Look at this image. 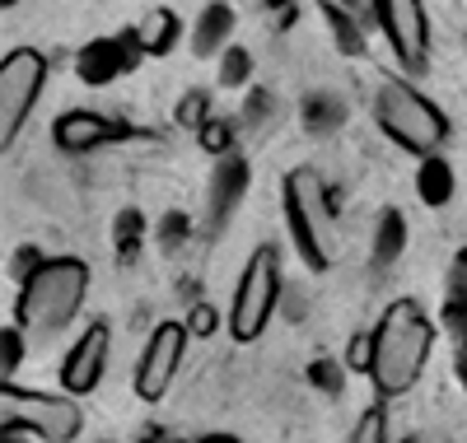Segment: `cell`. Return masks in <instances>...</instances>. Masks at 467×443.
Returning <instances> with one entry per match:
<instances>
[{
	"instance_id": "6da1fadb",
	"label": "cell",
	"mask_w": 467,
	"mask_h": 443,
	"mask_svg": "<svg viewBox=\"0 0 467 443\" xmlns=\"http://www.w3.org/2000/svg\"><path fill=\"white\" fill-rule=\"evenodd\" d=\"M431 350H435L431 317L416 308V299H393L374 327V365H369L374 387L383 397L411 392L425 365H431Z\"/></svg>"
},
{
	"instance_id": "7a4b0ae2",
	"label": "cell",
	"mask_w": 467,
	"mask_h": 443,
	"mask_svg": "<svg viewBox=\"0 0 467 443\" xmlns=\"http://www.w3.org/2000/svg\"><path fill=\"white\" fill-rule=\"evenodd\" d=\"M89 294V266L80 257H47L28 280H19V327L33 336H61Z\"/></svg>"
},
{
	"instance_id": "3957f363",
	"label": "cell",
	"mask_w": 467,
	"mask_h": 443,
	"mask_svg": "<svg viewBox=\"0 0 467 443\" xmlns=\"http://www.w3.org/2000/svg\"><path fill=\"white\" fill-rule=\"evenodd\" d=\"M285 220H290L299 257L314 271H327L332 257H337V215H332V191L314 169H290V178H285Z\"/></svg>"
},
{
	"instance_id": "277c9868",
	"label": "cell",
	"mask_w": 467,
	"mask_h": 443,
	"mask_svg": "<svg viewBox=\"0 0 467 443\" xmlns=\"http://www.w3.org/2000/svg\"><path fill=\"white\" fill-rule=\"evenodd\" d=\"M374 122H379V131L393 140V145H402L407 154H416V159H425V154H435L444 140H449V117L425 98V94H416L411 85H402V79H388V85L379 89V98H374Z\"/></svg>"
},
{
	"instance_id": "5b68a950",
	"label": "cell",
	"mask_w": 467,
	"mask_h": 443,
	"mask_svg": "<svg viewBox=\"0 0 467 443\" xmlns=\"http://www.w3.org/2000/svg\"><path fill=\"white\" fill-rule=\"evenodd\" d=\"M276 299H281V257L276 248H257L234 285V304H229V336L248 345L266 332L271 313H276Z\"/></svg>"
},
{
	"instance_id": "8992f818",
	"label": "cell",
	"mask_w": 467,
	"mask_h": 443,
	"mask_svg": "<svg viewBox=\"0 0 467 443\" xmlns=\"http://www.w3.org/2000/svg\"><path fill=\"white\" fill-rule=\"evenodd\" d=\"M43 79H47V57L33 52V47H19L5 57L0 66V145H15L19 127L28 122V112L43 94Z\"/></svg>"
},
{
	"instance_id": "52a82bcc",
	"label": "cell",
	"mask_w": 467,
	"mask_h": 443,
	"mask_svg": "<svg viewBox=\"0 0 467 443\" xmlns=\"http://www.w3.org/2000/svg\"><path fill=\"white\" fill-rule=\"evenodd\" d=\"M0 420H15L33 434H43L47 443H70L80 434L85 416L70 397H47V392H19L15 383H5L0 392Z\"/></svg>"
},
{
	"instance_id": "ba28073f",
	"label": "cell",
	"mask_w": 467,
	"mask_h": 443,
	"mask_svg": "<svg viewBox=\"0 0 467 443\" xmlns=\"http://www.w3.org/2000/svg\"><path fill=\"white\" fill-rule=\"evenodd\" d=\"M187 336L192 327H182V322H160L140 355V365H136V397L140 401H160L182 365V350H187Z\"/></svg>"
},
{
	"instance_id": "9c48e42d",
	"label": "cell",
	"mask_w": 467,
	"mask_h": 443,
	"mask_svg": "<svg viewBox=\"0 0 467 443\" xmlns=\"http://www.w3.org/2000/svg\"><path fill=\"white\" fill-rule=\"evenodd\" d=\"M379 28L393 43V57L407 70L425 66V52H431V24H425V5L420 0H374Z\"/></svg>"
},
{
	"instance_id": "30bf717a",
	"label": "cell",
	"mask_w": 467,
	"mask_h": 443,
	"mask_svg": "<svg viewBox=\"0 0 467 443\" xmlns=\"http://www.w3.org/2000/svg\"><path fill=\"white\" fill-rule=\"evenodd\" d=\"M145 57L136 28L122 33V37H94L89 47H80V57H75V75L85 79V85H112L117 75L136 70V61Z\"/></svg>"
},
{
	"instance_id": "8fae6325",
	"label": "cell",
	"mask_w": 467,
	"mask_h": 443,
	"mask_svg": "<svg viewBox=\"0 0 467 443\" xmlns=\"http://www.w3.org/2000/svg\"><path fill=\"white\" fill-rule=\"evenodd\" d=\"M127 136H131L127 122H112V117L85 112V108L57 117V127H52V140H57L66 154H89V149H103V145H112V140H127Z\"/></svg>"
},
{
	"instance_id": "7c38bea8",
	"label": "cell",
	"mask_w": 467,
	"mask_h": 443,
	"mask_svg": "<svg viewBox=\"0 0 467 443\" xmlns=\"http://www.w3.org/2000/svg\"><path fill=\"white\" fill-rule=\"evenodd\" d=\"M103 369H108V322H94V327L75 341V350L66 355L61 387H66L70 397H89V392L103 383Z\"/></svg>"
},
{
	"instance_id": "4fadbf2b",
	"label": "cell",
	"mask_w": 467,
	"mask_h": 443,
	"mask_svg": "<svg viewBox=\"0 0 467 443\" xmlns=\"http://www.w3.org/2000/svg\"><path fill=\"white\" fill-rule=\"evenodd\" d=\"M248 159L239 154H220V164L211 173V187H206V211H211V229H224L229 215L244 206V196H248Z\"/></svg>"
},
{
	"instance_id": "5bb4252c",
	"label": "cell",
	"mask_w": 467,
	"mask_h": 443,
	"mask_svg": "<svg viewBox=\"0 0 467 443\" xmlns=\"http://www.w3.org/2000/svg\"><path fill=\"white\" fill-rule=\"evenodd\" d=\"M444 332L453 336V369H458V383L467 387V248L453 257V271H449Z\"/></svg>"
},
{
	"instance_id": "9a60e30c",
	"label": "cell",
	"mask_w": 467,
	"mask_h": 443,
	"mask_svg": "<svg viewBox=\"0 0 467 443\" xmlns=\"http://www.w3.org/2000/svg\"><path fill=\"white\" fill-rule=\"evenodd\" d=\"M318 10L337 33V47L346 57H365V24H360L356 5H350V0H318Z\"/></svg>"
},
{
	"instance_id": "2e32d148",
	"label": "cell",
	"mask_w": 467,
	"mask_h": 443,
	"mask_svg": "<svg viewBox=\"0 0 467 443\" xmlns=\"http://www.w3.org/2000/svg\"><path fill=\"white\" fill-rule=\"evenodd\" d=\"M229 33H234V10L229 5H206L202 19H197V33H192V52L197 57H215L229 47Z\"/></svg>"
},
{
	"instance_id": "e0dca14e",
	"label": "cell",
	"mask_w": 467,
	"mask_h": 443,
	"mask_svg": "<svg viewBox=\"0 0 467 443\" xmlns=\"http://www.w3.org/2000/svg\"><path fill=\"white\" fill-rule=\"evenodd\" d=\"M416 196L431 211L449 206V201H453V169H449V159H440V154H425L420 159V169H416Z\"/></svg>"
},
{
	"instance_id": "ac0fdd59",
	"label": "cell",
	"mask_w": 467,
	"mask_h": 443,
	"mask_svg": "<svg viewBox=\"0 0 467 443\" xmlns=\"http://www.w3.org/2000/svg\"><path fill=\"white\" fill-rule=\"evenodd\" d=\"M136 37H140V47L145 57H169L178 47V37H182V24L173 10H150L140 24H136Z\"/></svg>"
},
{
	"instance_id": "d6986e66",
	"label": "cell",
	"mask_w": 467,
	"mask_h": 443,
	"mask_svg": "<svg viewBox=\"0 0 467 443\" xmlns=\"http://www.w3.org/2000/svg\"><path fill=\"white\" fill-rule=\"evenodd\" d=\"M407 248V215L402 211H383L379 215V233H374V266L398 262Z\"/></svg>"
},
{
	"instance_id": "ffe728a7",
	"label": "cell",
	"mask_w": 467,
	"mask_h": 443,
	"mask_svg": "<svg viewBox=\"0 0 467 443\" xmlns=\"http://www.w3.org/2000/svg\"><path fill=\"white\" fill-rule=\"evenodd\" d=\"M346 122V103L337 94H308L304 98V127L314 131V136H327Z\"/></svg>"
},
{
	"instance_id": "44dd1931",
	"label": "cell",
	"mask_w": 467,
	"mask_h": 443,
	"mask_svg": "<svg viewBox=\"0 0 467 443\" xmlns=\"http://www.w3.org/2000/svg\"><path fill=\"white\" fill-rule=\"evenodd\" d=\"M140 238H145V215H140L136 206H127L122 215H117V229H112L117 257H122V262H136V252H140Z\"/></svg>"
},
{
	"instance_id": "7402d4cb",
	"label": "cell",
	"mask_w": 467,
	"mask_h": 443,
	"mask_svg": "<svg viewBox=\"0 0 467 443\" xmlns=\"http://www.w3.org/2000/svg\"><path fill=\"white\" fill-rule=\"evenodd\" d=\"M248 75H253V57L244 47H224V57H220V85L224 89H244Z\"/></svg>"
},
{
	"instance_id": "603a6c76",
	"label": "cell",
	"mask_w": 467,
	"mask_h": 443,
	"mask_svg": "<svg viewBox=\"0 0 467 443\" xmlns=\"http://www.w3.org/2000/svg\"><path fill=\"white\" fill-rule=\"evenodd\" d=\"M350 443H388V416H383V407H369V411L356 420V429H350Z\"/></svg>"
},
{
	"instance_id": "cb8c5ba5",
	"label": "cell",
	"mask_w": 467,
	"mask_h": 443,
	"mask_svg": "<svg viewBox=\"0 0 467 443\" xmlns=\"http://www.w3.org/2000/svg\"><path fill=\"white\" fill-rule=\"evenodd\" d=\"M206 112H211V98H206L202 89H192V94L178 103V122H182V127H192V131H202V127L211 122Z\"/></svg>"
},
{
	"instance_id": "d4e9b609",
	"label": "cell",
	"mask_w": 467,
	"mask_h": 443,
	"mask_svg": "<svg viewBox=\"0 0 467 443\" xmlns=\"http://www.w3.org/2000/svg\"><path fill=\"white\" fill-rule=\"evenodd\" d=\"M308 383L323 387L327 397H337L341 383H346V374H341V365H332V359H314V365H308Z\"/></svg>"
},
{
	"instance_id": "484cf974",
	"label": "cell",
	"mask_w": 467,
	"mask_h": 443,
	"mask_svg": "<svg viewBox=\"0 0 467 443\" xmlns=\"http://www.w3.org/2000/svg\"><path fill=\"white\" fill-rule=\"evenodd\" d=\"M19 359H24L19 327H5V332H0V369H5V383H10V374L19 369Z\"/></svg>"
},
{
	"instance_id": "4316f807",
	"label": "cell",
	"mask_w": 467,
	"mask_h": 443,
	"mask_svg": "<svg viewBox=\"0 0 467 443\" xmlns=\"http://www.w3.org/2000/svg\"><path fill=\"white\" fill-rule=\"evenodd\" d=\"M369 365H374V332L369 336H356V341L346 345V369L369 374Z\"/></svg>"
},
{
	"instance_id": "83f0119b",
	"label": "cell",
	"mask_w": 467,
	"mask_h": 443,
	"mask_svg": "<svg viewBox=\"0 0 467 443\" xmlns=\"http://www.w3.org/2000/svg\"><path fill=\"white\" fill-rule=\"evenodd\" d=\"M187 233H192V224H187V215H182V211H169V215L160 220V243H164V252H169V248H178Z\"/></svg>"
},
{
	"instance_id": "f1b7e54d",
	"label": "cell",
	"mask_w": 467,
	"mask_h": 443,
	"mask_svg": "<svg viewBox=\"0 0 467 443\" xmlns=\"http://www.w3.org/2000/svg\"><path fill=\"white\" fill-rule=\"evenodd\" d=\"M202 145H206L211 154H229V149H234V131H229L224 122H206V127H202Z\"/></svg>"
},
{
	"instance_id": "f546056e",
	"label": "cell",
	"mask_w": 467,
	"mask_h": 443,
	"mask_svg": "<svg viewBox=\"0 0 467 443\" xmlns=\"http://www.w3.org/2000/svg\"><path fill=\"white\" fill-rule=\"evenodd\" d=\"M43 262H47V257H43V252H37V248H19V252H15V262H10V275H19V280H28V275H33L37 266H43Z\"/></svg>"
},
{
	"instance_id": "4dcf8cb0",
	"label": "cell",
	"mask_w": 467,
	"mask_h": 443,
	"mask_svg": "<svg viewBox=\"0 0 467 443\" xmlns=\"http://www.w3.org/2000/svg\"><path fill=\"white\" fill-rule=\"evenodd\" d=\"M187 327H192V336H211V332H215V308H211V304H197V308H192Z\"/></svg>"
},
{
	"instance_id": "1f68e13d",
	"label": "cell",
	"mask_w": 467,
	"mask_h": 443,
	"mask_svg": "<svg viewBox=\"0 0 467 443\" xmlns=\"http://www.w3.org/2000/svg\"><path fill=\"white\" fill-rule=\"evenodd\" d=\"M266 108H271V98H266V94H253V108H248V122H253V127L266 122Z\"/></svg>"
},
{
	"instance_id": "d6a6232c",
	"label": "cell",
	"mask_w": 467,
	"mask_h": 443,
	"mask_svg": "<svg viewBox=\"0 0 467 443\" xmlns=\"http://www.w3.org/2000/svg\"><path fill=\"white\" fill-rule=\"evenodd\" d=\"M0 443H28V438H24V425H15V420H0Z\"/></svg>"
},
{
	"instance_id": "836d02e7",
	"label": "cell",
	"mask_w": 467,
	"mask_h": 443,
	"mask_svg": "<svg viewBox=\"0 0 467 443\" xmlns=\"http://www.w3.org/2000/svg\"><path fill=\"white\" fill-rule=\"evenodd\" d=\"M202 443H239V438H234V434H206Z\"/></svg>"
},
{
	"instance_id": "e575fe53",
	"label": "cell",
	"mask_w": 467,
	"mask_h": 443,
	"mask_svg": "<svg viewBox=\"0 0 467 443\" xmlns=\"http://www.w3.org/2000/svg\"><path fill=\"white\" fill-rule=\"evenodd\" d=\"M262 5H266V10H276V5H285V0H262Z\"/></svg>"
},
{
	"instance_id": "d590c367",
	"label": "cell",
	"mask_w": 467,
	"mask_h": 443,
	"mask_svg": "<svg viewBox=\"0 0 467 443\" xmlns=\"http://www.w3.org/2000/svg\"><path fill=\"white\" fill-rule=\"evenodd\" d=\"M0 5H15V0H0Z\"/></svg>"
}]
</instances>
